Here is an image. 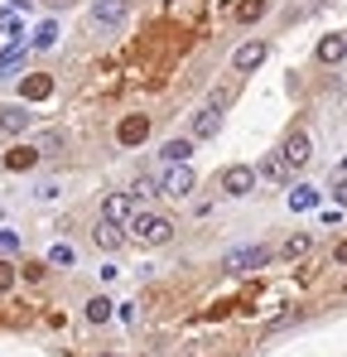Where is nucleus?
Returning a JSON list of instances; mask_svg holds the SVG:
<instances>
[{
    "label": "nucleus",
    "mask_w": 347,
    "mask_h": 357,
    "mask_svg": "<svg viewBox=\"0 0 347 357\" xmlns=\"http://www.w3.org/2000/svg\"><path fill=\"white\" fill-rule=\"evenodd\" d=\"M130 237L145 241V246H164V241L174 237V222L164 213H135V218H130Z\"/></svg>",
    "instance_id": "obj_1"
},
{
    "label": "nucleus",
    "mask_w": 347,
    "mask_h": 357,
    "mask_svg": "<svg viewBox=\"0 0 347 357\" xmlns=\"http://www.w3.org/2000/svg\"><path fill=\"white\" fill-rule=\"evenodd\" d=\"M125 15H130V0H97L92 5V24L97 29H121Z\"/></svg>",
    "instance_id": "obj_2"
},
{
    "label": "nucleus",
    "mask_w": 347,
    "mask_h": 357,
    "mask_svg": "<svg viewBox=\"0 0 347 357\" xmlns=\"http://www.w3.org/2000/svg\"><path fill=\"white\" fill-rule=\"evenodd\" d=\"M256 188V169L251 165H231V169H222V193L227 198H246Z\"/></svg>",
    "instance_id": "obj_3"
},
{
    "label": "nucleus",
    "mask_w": 347,
    "mask_h": 357,
    "mask_svg": "<svg viewBox=\"0 0 347 357\" xmlns=\"http://www.w3.org/2000/svg\"><path fill=\"white\" fill-rule=\"evenodd\" d=\"M265 261H270V251H265V246H236V251L222 256V266H227V271H256V266H265Z\"/></svg>",
    "instance_id": "obj_4"
},
{
    "label": "nucleus",
    "mask_w": 347,
    "mask_h": 357,
    "mask_svg": "<svg viewBox=\"0 0 347 357\" xmlns=\"http://www.w3.org/2000/svg\"><path fill=\"white\" fill-rule=\"evenodd\" d=\"M130 218H135V198H130V193H111V198L102 203V222L130 227Z\"/></svg>",
    "instance_id": "obj_5"
},
{
    "label": "nucleus",
    "mask_w": 347,
    "mask_h": 357,
    "mask_svg": "<svg viewBox=\"0 0 347 357\" xmlns=\"http://www.w3.org/2000/svg\"><path fill=\"white\" fill-rule=\"evenodd\" d=\"M193 183H198V178H193L188 165H169V174L160 178V188H164L169 198H188V193H193Z\"/></svg>",
    "instance_id": "obj_6"
},
{
    "label": "nucleus",
    "mask_w": 347,
    "mask_h": 357,
    "mask_svg": "<svg viewBox=\"0 0 347 357\" xmlns=\"http://www.w3.org/2000/svg\"><path fill=\"white\" fill-rule=\"evenodd\" d=\"M280 155L289 160V169H304V165L314 160V140H309L304 130H294V135L285 140V150H280Z\"/></svg>",
    "instance_id": "obj_7"
},
{
    "label": "nucleus",
    "mask_w": 347,
    "mask_h": 357,
    "mask_svg": "<svg viewBox=\"0 0 347 357\" xmlns=\"http://www.w3.org/2000/svg\"><path fill=\"white\" fill-rule=\"evenodd\" d=\"M265 54H270V44H265V39H251V44H241V49L231 54V63H236V73H251V68L265 63Z\"/></svg>",
    "instance_id": "obj_8"
},
{
    "label": "nucleus",
    "mask_w": 347,
    "mask_h": 357,
    "mask_svg": "<svg viewBox=\"0 0 347 357\" xmlns=\"http://www.w3.org/2000/svg\"><path fill=\"white\" fill-rule=\"evenodd\" d=\"M145 135H150V121L145 116H125L121 126H116V140H121V145H140Z\"/></svg>",
    "instance_id": "obj_9"
},
{
    "label": "nucleus",
    "mask_w": 347,
    "mask_h": 357,
    "mask_svg": "<svg viewBox=\"0 0 347 357\" xmlns=\"http://www.w3.org/2000/svg\"><path fill=\"white\" fill-rule=\"evenodd\" d=\"M222 130V107H203L198 116H193V135L198 140H208V135H217Z\"/></svg>",
    "instance_id": "obj_10"
},
{
    "label": "nucleus",
    "mask_w": 347,
    "mask_h": 357,
    "mask_svg": "<svg viewBox=\"0 0 347 357\" xmlns=\"http://www.w3.org/2000/svg\"><path fill=\"white\" fill-rule=\"evenodd\" d=\"M29 112H24V107H0V130H5V135H24V130H29Z\"/></svg>",
    "instance_id": "obj_11"
},
{
    "label": "nucleus",
    "mask_w": 347,
    "mask_h": 357,
    "mask_svg": "<svg viewBox=\"0 0 347 357\" xmlns=\"http://www.w3.org/2000/svg\"><path fill=\"white\" fill-rule=\"evenodd\" d=\"M125 237H130V232H121L116 222H97V227H92V241H97L102 251H116V246H125Z\"/></svg>",
    "instance_id": "obj_12"
},
{
    "label": "nucleus",
    "mask_w": 347,
    "mask_h": 357,
    "mask_svg": "<svg viewBox=\"0 0 347 357\" xmlns=\"http://www.w3.org/2000/svg\"><path fill=\"white\" fill-rule=\"evenodd\" d=\"M289 208H294V213H314V208H318V188L294 183V188H289Z\"/></svg>",
    "instance_id": "obj_13"
},
{
    "label": "nucleus",
    "mask_w": 347,
    "mask_h": 357,
    "mask_svg": "<svg viewBox=\"0 0 347 357\" xmlns=\"http://www.w3.org/2000/svg\"><path fill=\"white\" fill-rule=\"evenodd\" d=\"M169 165H188V155H193V140H183V135H174V140H164V150H160Z\"/></svg>",
    "instance_id": "obj_14"
},
{
    "label": "nucleus",
    "mask_w": 347,
    "mask_h": 357,
    "mask_svg": "<svg viewBox=\"0 0 347 357\" xmlns=\"http://www.w3.org/2000/svg\"><path fill=\"white\" fill-rule=\"evenodd\" d=\"M49 92H54V77H44V73L24 77V102H44Z\"/></svg>",
    "instance_id": "obj_15"
},
{
    "label": "nucleus",
    "mask_w": 347,
    "mask_h": 357,
    "mask_svg": "<svg viewBox=\"0 0 347 357\" xmlns=\"http://www.w3.org/2000/svg\"><path fill=\"white\" fill-rule=\"evenodd\" d=\"M318 59H323V63H343L347 59V39H343V34H328V39L318 44Z\"/></svg>",
    "instance_id": "obj_16"
},
{
    "label": "nucleus",
    "mask_w": 347,
    "mask_h": 357,
    "mask_svg": "<svg viewBox=\"0 0 347 357\" xmlns=\"http://www.w3.org/2000/svg\"><path fill=\"white\" fill-rule=\"evenodd\" d=\"M261 174L275 178V183H289V160L285 155H265V160H261Z\"/></svg>",
    "instance_id": "obj_17"
},
{
    "label": "nucleus",
    "mask_w": 347,
    "mask_h": 357,
    "mask_svg": "<svg viewBox=\"0 0 347 357\" xmlns=\"http://www.w3.org/2000/svg\"><path fill=\"white\" fill-rule=\"evenodd\" d=\"M34 165H39V150H29V145H20V150L5 155V169H34Z\"/></svg>",
    "instance_id": "obj_18"
},
{
    "label": "nucleus",
    "mask_w": 347,
    "mask_h": 357,
    "mask_svg": "<svg viewBox=\"0 0 347 357\" xmlns=\"http://www.w3.org/2000/svg\"><path fill=\"white\" fill-rule=\"evenodd\" d=\"M116 309H111V299L107 295H97V299H87V319H92V324H107V319H111Z\"/></svg>",
    "instance_id": "obj_19"
},
{
    "label": "nucleus",
    "mask_w": 347,
    "mask_h": 357,
    "mask_svg": "<svg viewBox=\"0 0 347 357\" xmlns=\"http://www.w3.org/2000/svg\"><path fill=\"white\" fill-rule=\"evenodd\" d=\"M54 44H58V24H54V20H44V24L34 29V49H54Z\"/></svg>",
    "instance_id": "obj_20"
},
{
    "label": "nucleus",
    "mask_w": 347,
    "mask_h": 357,
    "mask_svg": "<svg viewBox=\"0 0 347 357\" xmlns=\"http://www.w3.org/2000/svg\"><path fill=\"white\" fill-rule=\"evenodd\" d=\"M77 261V251L68 246V241H58V246H49V266H72Z\"/></svg>",
    "instance_id": "obj_21"
},
{
    "label": "nucleus",
    "mask_w": 347,
    "mask_h": 357,
    "mask_svg": "<svg viewBox=\"0 0 347 357\" xmlns=\"http://www.w3.org/2000/svg\"><path fill=\"white\" fill-rule=\"evenodd\" d=\"M236 15H241V20H261V15H265V0H241Z\"/></svg>",
    "instance_id": "obj_22"
},
{
    "label": "nucleus",
    "mask_w": 347,
    "mask_h": 357,
    "mask_svg": "<svg viewBox=\"0 0 347 357\" xmlns=\"http://www.w3.org/2000/svg\"><path fill=\"white\" fill-rule=\"evenodd\" d=\"M280 251H285L289 261H294V256H304V251H309V237H304V232H299V237H289L285 246H280Z\"/></svg>",
    "instance_id": "obj_23"
},
{
    "label": "nucleus",
    "mask_w": 347,
    "mask_h": 357,
    "mask_svg": "<svg viewBox=\"0 0 347 357\" xmlns=\"http://www.w3.org/2000/svg\"><path fill=\"white\" fill-rule=\"evenodd\" d=\"M10 285H15V266H10V261H0V295H5Z\"/></svg>",
    "instance_id": "obj_24"
},
{
    "label": "nucleus",
    "mask_w": 347,
    "mask_h": 357,
    "mask_svg": "<svg viewBox=\"0 0 347 357\" xmlns=\"http://www.w3.org/2000/svg\"><path fill=\"white\" fill-rule=\"evenodd\" d=\"M333 198H338V203L347 208V174H338V178H333Z\"/></svg>",
    "instance_id": "obj_25"
},
{
    "label": "nucleus",
    "mask_w": 347,
    "mask_h": 357,
    "mask_svg": "<svg viewBox=\"0 0 347 357\" xmlns=\"http://www.w3.org/2000/svg\"><path fill=\"white\" fill-rule=\"evenodd\" d=\"M0 29H5V34H15V29H20V20H15V10H5V15H0Z\"/></svg>",
    "instance_id": "obj_26"
},
{
    "label": "nucleus",
    "mask_w": 347,
    "mask_h": 357,
    "mask_svg": "<svg viewBox=\"0 0 347 357\" xmlns=\"http://www.w3.org/2000/svg\"><path fill=\"white\" fill-rule=\"evenodd\" d=\"M333 256H338V266H347V241L338 246V251H333Z\"/></svg>",
    "instance_id": "obj_27"
},
{
    "label": "nucleus",
    "mask_w": 347,
    "mask_h": 357,
    "mask_svg": "<svg viewBox=\"0 0 347 357\" xmlns=\"http://www.w3.org/2000/svg\"><path fill=\"white\" fill-rule=\"evenodd\" d=\"M314 5H323V0H314Z\"/></svg>",
    "instance_id": "obj_28"
},
{
    "label": "nucleus",
    "mask_w": 347,
    "mask_h": 357,
    "mask_svg": "<svg viewBox=\"0 0 347 357\" xmlns=\"http://www.w3.org/2000/svg\"><path fill=\"white\" fill-rule=\"evenodd\" d=\"M343 169H347V160H343Z\"/></svg>",
    "instance_id": "obj_29"
}]
</instances>
